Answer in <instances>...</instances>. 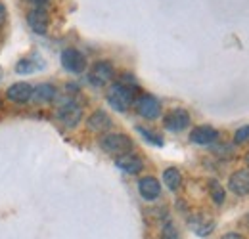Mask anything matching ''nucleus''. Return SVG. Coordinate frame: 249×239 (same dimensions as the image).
Segmentation results:
<instances>
[{
    "mask_svg": "<svg viewBox=\"0 0 249 239\" xmlns=\"http://www.w3.org/2000/svg\"><path fill=\"white\" fill-rule=\"evenodd\" d=\"M115 165H117V169H121L123 172L132 174V176H136V174H140V172L144 171V161H142V157H138V155L132 153V151L115 157Z\"/></svg>",
    "mask_w": 249,
    "mask_h": 239,
    "instance_id": "f8f14e48",
    "label": "nucleus"
},
{
    "mask_svg": "<svg viewBox=\"0 0 249 239\" xmlns=\"http://www.w3.org/2000/svg\"><path fill=\"white\" fill-rule=\"evenodd\" d=\"M228 189L238 197L249 195V169H240L230 174L228 178Z\"/></svg>",
    "mask_w": 249,
    "mask_h": 239,
    "instance_id": "9d476101",
    "label": "nucleus"
},
{
    "mask_svg": "<svg viewBox=\"0 0 249 239\" xmlns=\"http://www.w3.org/2000/svg\"><path fill=\"white\" fill-rule=\"evenodd\" d=\"M163 184L167 186V189L171 191H178L182 188V172L175 167H169L163 171Z\"/></svg>",
    "mask_w": 249,
    "mask_h": 239,
    "instance_id": "f3484780",
    "label": "nucleus"
},
{
    "mask_svg": "<svg viewBox=\"0 0 249 239\" xmlns=\"http://www.w3.org/2000/svg\"><path fill=\"white\" fill-rule=\"evenodd\" d=\"M33 71H35V65H33L31 60H19L16 65V73H19V75H27Z\"/></svg>",
    "mask_w": 249,
    "mask_h": 239,
    "instance_id": "4be33fe9",
    "label": "nucleus"
},
{
    "mask_svg": "<svg viewBox=\"0 0 249 239\" xmlns=\"http://www.w3.org/2000/svg\"><path fill=\"white\" fill-rule=\"evenodd\" d=\"M192 122V117L184 107H175V109H169L165 115H163V126L169 130V132H182L186 130Z\"/></svg>",
    "mask_w": 249,
    "mask_h": 239,
    "instance_id": "423d86ee",
    "label": "nucleus"
},
{
    "mask_svg": "<svg viewBox=\"0 0 249 239\" xmlns=\"http://www.w3.org/2000/svg\"><path fill=\"white\" fill-rule=\"evenodd\" d=\"M56 117L65 128H75L83 120V107L75 100H65L56 111Z\"/></svg>",
    "mask_w": 249,
    "mask_h": 239,
    "instance_id": "39448f33",
    "label": "nucleus"
},
{
    "mask_svg": "<svg viewBox=\"0 0 249 239\" xmlns=\"http://www.w3.org/2000/svg\"><path fill=\"white\" fill-rule=\"evenodd\" d=\"M246 165H248V169H249V151L246 153Z\"/></svg>",
    "mask_w": 249,
    "mask_h": 239,
    "instance_id": "a878e982",
    "label": "nucleus"
},
{
    "mask_svg": "<svg viewBox=\"0 0 249 239\" xmlns=\"http://www.w3.org/2000/svg\"><path fill=\"white\" fill-rule=\"evenodd\" d=\"M60 61H62L63 69L69 71V73H73V75L85 73V69H87V65H89L85 54H83L81 50H77V48H65L62 52Z\"/></svg>",
    "mask_w": 249,
    "mask_h": 239,
    "instance_id": "0eeeda50",
    "label": "nucleus"
},
{
    "mask_svg": "<svg viewBox=\"0 0 249 239\" xmlns=\"http://www.w3.org/2000/svg\"><path fill=\"white\" fill-rule=\"evenodd\" d=\"M0 107H2V100H0Z\"/></svg>",
    "mask_w": 249,
    "mask_h": 239,
    "instance_id": "cd10ccee",
    "label": "nucleus"
},
{
    "mask_svg": "<svg viewBox=\"0 0 249 239\" xmlns=\"http://www.w3.org/2000/svg\"><path fill=\"white\" fill-rule=\"evenodd\" d=\"M27 25L36 34H46L48 27H50V17H48L46 8H33V10H29V14H27Z\"/></svg>",
    "mask_w": 249,
    "mask_h": 239,
    "instance_id": "1a4fd4ad",
    "label": "nucleus"
},
{
    "mask_svg": "<svg viewBox=\"0 0 249 239\" xmlns=\"http://www.w3.org/2000/svg\"><path fill=\"white\" fill-rule=\"evenodd\" d=\"M207 191H209L211 201H213L217 207L224 205V201H226V189L222 188V184H220L218 180H209V182H207Z\"/></svg>",
    "mask_w": 249,
    "mask_h": 239,
    "instance_id": "a211bd4d",
    "label": "nucleus"
},
{
    "mask_svg": "<svg viewBox=\"0 0 249 239\" xmlns=\"http://www.w3.org/2000/svg\"><path fill=\"white\" fill-rule=\"evenodd\" d=\"M136 100V92H134V85H126V83H113L109 88H107V94H106V102L109 107H113L115 111L119 113H124L132 107Z\"/></svg>",
    "mask_w": 249,
    "mask_h": 239,
    "instance_id": "f257e3e1",
    "label": "nucleus"
},
{
    "mask_svg": "<svg viewBox=\"0 0 249 239\" xmlns=\"http://www.w3.org/2000/svg\"><path fill=\"white\" fill-rule=\"evenodd\" d=\"M161 239H180L178 228L173 220H165L161 226Z\"/></svg>",
    "mask_w": 249,
    "mask_h": 239,
    "instance_id": "aec40b11",
    "label": "nucleus"
},
{
    "mask_svg": "<svg viewBox=\"0 0 249 239\" xmlns=\"http://www.w3.org/2000/svg\"><path fill=\"white\" fill-rule=\"evenodd\" d=\"M234 144H236V146L249 144V124H246V126H240V128L234 132Z\"/></svg>",
    "mask_w": 249,
    "mask_h": 239,
    "instance_id": "412c9836",
    "label": "nucleus"
},
{
    "mask_svg": "<svg viewBox=\"0 0 249 239\" xmlns=\"http://www.w3.org/2000/svg\"><path fill=\"white\" fill-rule=\"evenodd\" d=\"M111 126H113V120L104 109H96L87 119V128L94 134H106Z\"/></svg>",
    "mask_w": 249,
    "mask_h": 239,
    "instance_id": "ddd939ff",
    "label": "nucleus"
},
{
    "mask_svg": "<svg viewBox=\"0 0 249 239\" xmlns=\"http://www.w3.org/2000/svg\"><path fill=\"white\" fill-rule=\"evenodd\" d=\"M218 130L209 126V124H199V126H194L190 130V142L192 144H197V146H211L218 140Z\"/></svg>",
    "mask_w": 249,
    "mask_h": 239,
    "instance_id": "6e6552de",
    "label": "nucleus"
},
{
    "mask_svg": "<svg viewBox=\"0 0 249 239\" xmlns=\"http://www.w3.org/2000/svg\"><path fill=\"white\" fill-rule=\"evenodd\" d=\"M188 224H190L192 232L196 236H199V238H207L215 230V220L209 218V216H205V214H194V216H190Z\"/></svg>",
    "mask_w": 249,
    "mask_h": 239,
    "instance_id": "2eb2a0df",
    "label": "nucleus"
},
{
    "mask_svg": "<svg viewBox=\"0 0 249 239\" xmlns=\"http://www.w3.org/2000/svg\"><path fill=\"white\" fill-rule=\"evenodd\" d=\"M134 111L146 120H156L161 117V102L152 94H142L132 103Z\"/></svg>",
    "mask_w": 249,
    "mask_h": 239,
    "instance_id": "20e7f679",
    "label": "nucleus"
},
{
    "mask_svg": "<svg viewBox=\"0 0 249 239\" xmlns=\"http://www.w3.org/2000/svg\"><path fill=\"white\" fill-rule=\"evenodd\" d=\"M113 79H115V67H113L111 61L107 60L96 61L89 71V83L96 88H102V86L109 85Z\"/></svg>",
    "mask_w": 249,
    "mask_h": 239,
    "instance_id": "7ed1b4c3",
    "label": "nucleus"
},
{
    "mask_svg": "<svg viewBox=\"0 0 249 239\" xmlns=\"http://www.w3.org/2000/svg\"><path fill=\"white\" fill-rule=\"evenodd\" d=\"M6 98L10 100V102H14V103H27V102H31L33 98V86L29 83H14V85H10L8 90H6Z\"/></svg>",
    "mask_w": 249,
    "mask_h": 239,
    "instance_id": "4468645a",
    "label": "nucleus"
},
{
    "mask_svg": "<svg viewBox=\"0 0 249 239\" xmlns=\"http://www.w3.org/2000/svg\"><path fill=\"white\" fill-rule=\"evenodd\" d=\"M220 239H246L242 234H236V232H228V234H224Z\"/></svg>",
    "mask_w": 249,
    "mask_h": 239,
    "instance_id": "393cba45",
    "label": "nucleus"
},
{
    "mask_svg": "<svg viewBox=\"0 0 249 239\" xmlns=\"http://www.w3.org/2000/svg\"><path fill=\"white\" fill-rule=\"evenodd\" d=\"M6 17H8V12H6V6L0 2V27L6 23Z\"/></svg>",
    "mask_w": 249,
    "mask_h": 239,
    "instance_id": "5701e85b",
    "label": "nucleus"
},
{
    "mask_svg": "<svg viewBox=\"0 0 249 239\" xmlns=\"http://www.w3.org/2000/svg\"><path fill=\"white\" fill-rule=\"evenodd\" d=\"M138 193L144 201L152 203L161 195V182L156 176H142L138 180Z\"/></svg>",
    "mask_w": 249,
    "mask_h": 239,
    "instance_id": "9b49d317",
    "label": "nucleus"
},
{
    "mask_svg": "<svg viewBox=\"0 0 249 239\" xmlns=\"http://www.w3.org/2000/svg\"><path fill=\"white\" fill-rule=\"evenodd\" d=\"M27 2H31L33 8H46L50 0H27Z\"/></svg>",
    "mask_w": 249,
    "mask_h": 239,
    "instance_id": "b1692460",
    "label": "nucleus"
},
{
    "mask_svg": "<svg viewBox=\"0 0 249 239\" xmlns=\"http://www.w3.org/2000/svg\"><path fill=\"white\" fill-rule=\"evenodd\" d=\"M100 148L107 155L119 157L134 150V142L128 134H123V132H106L100 138Z\"/></svg>",
    "mask_w": 249,
    "mask_h": 239,
    "instance_id": "f03ea898",
    "label": "nucleus"
},
{
    "mask_svg": "<svg viewBox=\"0 0 249 239\" xmlns=\"http://www.w3.org/2000/svg\"><path fill=\"white\" fill-rule=\"evenodd\" d=\"M248 228H249V216H248Z\"/></svg>",
    "mask_w": 249,
    "mask_h": 239,
    "instance_id": "bb28decb",
    "label": "nucleus"
},
{
    "mask_svg": "<svg viewBox=\"0 0 249 239\" xmlns=\"http://www.w3.org/2000/svg\"><path fill=\"white\" fill-rule=\"evenodd\" d=\"M136 132H138L148 144H152V146H156V148H163V138H161L157 132L146 128V126H136Z\"/></svg>",
    "mask_w": 249,
    "mask_h": 239,
    "instance_id": "6ab92c4d",
    "label": "nucleus"
},
{
    "mask_svg": "<svg viewBox=\"0 0 249 239\" xmlns=\"http://www.w3.org/2000/svg\"><path fill=\"white\" fill-rule=\"evenodd\" d=\"M58 98V90L50 83H42L38 86H33V102L35 103H52Z\"/></svg>",
    "mask_w": 249,
    "mask_h": 239,
    "instance_id": "dca6fc26",
    "label": "nucleus"
}]
</instances>
